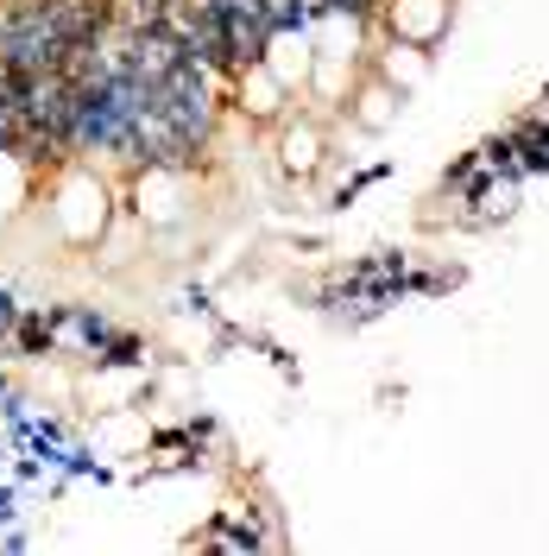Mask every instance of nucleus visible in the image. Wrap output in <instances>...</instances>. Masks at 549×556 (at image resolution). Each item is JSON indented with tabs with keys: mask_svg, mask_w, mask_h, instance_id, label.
Segmentation results:
<instances>
[{
	"mask_svg": "<svg viewBox=\"0 0 549 556\" xmlns=\"http://www.w3.org/2000/svg\"><path fill=\"white\" fill-rule=\"evenodd\" d=\"M38 208H44L51 241L69 247V253H95L107 241V228H120V215H127L114 177L102 165H89V159H64L58 172H44Z\"/></svg>",
	"mask_w": 549,
	"mask_h": 556,
	"instance_id": "f257e3e1",
	"label": "nucleus"
},
{
	"mask_svg": "<svg viewBox=\"0 0 549 556\" xmlns=\"http://www.w3.org/2000/svg\"><path fill=\"white\" fill-rule=\"evenodd\" d=\"M203 208V184H196V165L183 159H139L133 177H127V222L139 235H177L190 228Z\"/></svg>",
	"mask_w": 549,
	"mask_h": 556,
	"instance_id": "f03ea898",
	"label": "nucleus"
},
{
	"mask_svg": "<svg viewBox=\"0 0 549 556\" xmlns=\"http://www.w3.org/2000/svg\"><path fill=\"white\" fill-rule=\"evenodd\" d=\"M309 45H316V64L367 70V58H373V20L360 7H322L309 20Z\"/></svg>",
	"mask_w": 549,
	"mask_h": 556,
	"instance_id": "7ed1b4c3",
	"label": "nucleus"
},
{
	"mask_svg": "<svg viewBox=\"0 0 549 556\" xmlns=\"http://www.w3.org/2000/svg\"><path fill=\"white\" fill-rule=\"evenodd\" d=\"M253 58L272 70V76L284 83V89H291V96H304L309 64H316V45H309V20H291V13L266 20V33H259V51H253Z\"/></svg>",
	"mask_w": 549,
	"mask_h": 556,
	"instance_id": "20e7f679",
	"label": "nucleus"
},
{
	"mask_svg": "<svg viewBox=\"0 0 549 556\" xmlns=\"http://www.w3.org/2000/svg\"><path fill=\"white\" fill-rule=\"evenodd\" d=\"M272 159H278V172L297 177V184L329 172V127H322V114H284L272 127Z\"/></svg>",
	"mask_w": 549,
	"mask_h": 556,
	"instance_id": "39448f33",
	"label": "nucleus"
},
{
	"mask_svg": "<svg viewBox=\"0 0 549 556\" xmlns=\"http://www.w3.org/2000/svg\"><path fill=\"white\" fill-rule=\"evenodd\" d=\"M455 26V0H379V33L436 51Z\"/></svg>",
	"mask_w": 549,
	"mask_h": 556,
	"instance_id": "423d86ee",
	"label": "nucleus"
},
{
	"mask_svg": "<svg viewBox=\"0 0 549 556\" xmlns=\"http://www.w3.org/2000/svg\"><path fill=\"white\" fill-rule=\"evenodd\" d=\"M38 190H44V165L26 146H13V139L0 134V228L26 222L38 208Z\"/></svg>",
	"mask_w": 549,
	"mask_h": 556,
	"instance_id": "0eeeda50",
	"label": "nucleus"
},
{
	"mask_svg": "<svg viewBox=\"0 0 549 556\" xmlns=\"http://www.w3.org/2000/svg\"><path fill=\"white\" fill-rule=\"evenodd\" d=\"M234 114L253 121V127H278L291 114V89L259 58H246V64H234Z\"/></svg>",
	"mask_w": 549,
	"mask_h": 556,
	"instance_id": "6e6552de",
	"label": "nucleus"
},
{
	"mask_svg": "<svg viewBox=\"0 0 549 556\" xmlns=\"http://www.w3.org/2000/svg\"><path fill=\"white\" fill-rule=\"evenodd\" d=\"M398 108H405V96H398L385 76L360 70V76H354V89H347V102H342V114L360 127V134H385V127L398 121Z\"/></svg>",
	"mask_w": 549,
	"mask_h": 556,
	"instance_id": "1a4fd4ad",
	"label": "nucleus"
},
{
	"mask_svg": "<svg viewBox=\"0 0 549 556\" xmlns=\"http://www.w3.org/2000/svg\"><path fill=\"white\" fill-rule=\"evenodd\" d=\"M367 70H373V76H385L398 96H411V89H423V83H430V51H423V45H405V38H392V33H379Z\"/></svg>",
	"mask_w": 549,
	"mask_h": 556,
	"instance_id": "9d476101",
	"label": "nucleus"
},
{
	"mask_svg": "<svg viewBox=\"0 0 549 556\" xmlns=\"http://www.w3.org/2000/svg\"><path fill=\"white\" fill-rule=\"evenodd\" d=\"M89 392H102V412H120L145 392V367H102V374H89Z\"/></svg>",
	"mask_w": 549,
	"mask_h": 556,
	"instance_id": "9b49d317",
	"label": "nucleus"
}]
</instances>
